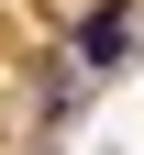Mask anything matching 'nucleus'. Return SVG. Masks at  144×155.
<instances>
[{"label":"nucleus","instance_id":"obj_1","mask_svg":"<svg viewBox=\"0 0 144 155\" xmlns=\"http://www.w3.org/2000/svg\"><path fill=\"white\" fill-rule=\"evenodd\" d=\"M78 55H89V67L133 55V22H122V11H89V22H78Z\"/></svg>","mask_w":144,"mask_h":155}]
</instances>
